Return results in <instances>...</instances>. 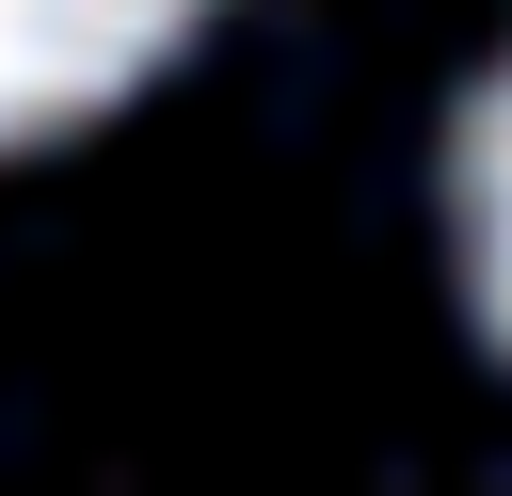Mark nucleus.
<instances>
[{
    "label": "nucleus",
    "mask_w": 512,
    "mask_h": 496,
    "mask_svg": "<svg viewBox=\"0 0 512 496\" xmlns=\"http://www.w3.org/2000/svg\"><path fill=\"white\" fill-rule=\"evenodd\" d=\"M192 32H208V0H0V144H48V128L112 112Z\"/></svg>",
    "instance_id": "1"
},
{
    "label": "nucleus",
    "mask_w": 512,
    "mask_h": 496,
    "mask_svg": "<svg viewBox=\"0 0 512 496\" xmlns=\"http://www.w3.org/2000/svg\"><path fill=\"white\" fill-rule=\"evenodd\" d=\"M448 208H464V288H480V320L512 336V64L464 96V144H448Z\"/></svg>",
    "instance_id": "2"
}]
</instances>
